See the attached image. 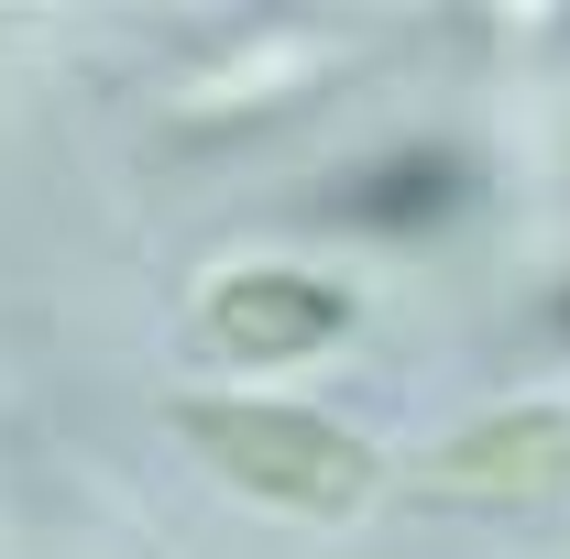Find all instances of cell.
Instances as JSON below:
<instances>
[{
	"label": "cell",
	"instance_id": "1",
	"mask_svg": "<svg viewBox=\"0 0 570 559\" xmlns=\"http://www.w3.org/2000/svg\"><path fill=\"white\" fill-rule=\"evenodd\" d=\"M187 439L242 493H275V504H307V516H352L373 493V450L352 428L307 418V406H230V395H209V406H187Z\"/></svg>",
	"mask_w": 570,
	"mask_h": 559
},
{
	"label": "cell",
	"instance_id": "2",
	"mask_svg": "<svg viewBox=\"0 0 570 559\" xmlns=\"http://www.w3.org/2000/svg\"><path fill=\"white\" fill-rule=\"evenodd\" d=\"M341 330H352V296L318 275H219L209 285V341L230 362H296Z\"/></svg>",
	"mask_w": 570,
	"mask_h": 559
},
{
	"label": "cell",
	"instance_id": "3",
	"mask_svg": "<svg viewBox=\"0 0 570 559\" xmlns=\"http://www.w3.org/2000/svg\"><path fill=\"white\" fill-rule=\"evenodd\" d=\"M461 198H472V154H450V143H406V154L362 165L330 209L352 219V231H439Z\"/></svg>",
	"mask_w": 570,
	"mask_h": 559
},
{
	"label": "cell",
	"instance_id": "4",
	"mask_svg": "<svg viewBox=\"0 0 570 559\" xmlns=\"http://www.w3.org/2000/svg\"><path fill=\"white\" fill-rule=\"evenodd\" d=\"M560 472H570V406L494 418L461 450H439V493H527V483H560Z\"/></svg>",
	"mask_w": 570,
	"mask_h": 559
},
{
	"label": "cell",
	"instance_id": "5",
	"mask_svg": "<svg viewBox=\"0 0 570 559\" xmlns=\"http://www.w3.org/2000/svg\"><path fill=\"white\" fill-rule=\"evenodd\" d=\"M549 318H560V330H570V285H560V307H549Z\"/></svg>",
	"mask_w": 570,
	"mask_h": 559
}]
</instances>
